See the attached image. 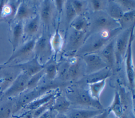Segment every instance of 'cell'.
<instances>
[{
    "instance_id": "3",
    "label": "cell",
    "mask_w": 135,
    "mask_h": 118,
    "mask_svg": "<svg viewBox=\"0 0 135 118\" xmlns=\"http://www.w3.org/2000/svg\"><path fill=\"white\" fill-rule=\"evenodd\" d=\"M30 78L28 75L21 72L15 77L10 86L3 93L2 97L13 99L27 90V84Z\"/></svg>"
},
{
    "instance_id": "15",
    "label": "cell",
    "mask_w": 135,
    "mask_h": 118,
    "mask_svg": "<svg viewBox=\"0 0 135 118\" xmlns=\"http://www.w3.org/2000/svg\"><path fill=\"white\" fill-rule=\"evenodd\" d=\"M114 43L115 40L112 39L107 43L102 48L101 55H100L110 68H112L115 64Z\"/></svg>"
},
{
    "instance_id": "5",
    "label": "cell",
    "mask_w": 135,
    "mask_h": 118,
    "mask_svg": "<svg viewBox=\"0 0 135 118\" xmlns=\"http://www.w3.org/2000/svg\"><path fill=\"white\" fill-rule=\"evenodd\" d=\"M46 91L47 88L44 87L38 88L36 87L32 90H26L19 95L18 99L14 103L13 114L16 113L21 109H23L33 100L47 92Z\"/></svg>"
},
{
    "instance_id": "7",
    "label": "cell",
    "mask_w": 135,
    "mask_h": 118,
    "mask_svg": "<svg viewBox=\"0 0 135 118\" xmlns=\"http://www.w3.org/2000/svg\"><path fill=\"white\" fill-rule=\"evenodd\" d=\"M83 60L85 64V73L87 75L108 67L104 60L97 53L84 55Z\"/></svg>"
},
{
    "instance_id": "2",
    "label": "cell",
    "mask_w": 135,
    "mask_h": 118,
    "mask_svg": "<svg viewBox=\"0 0 135 118\" xmlns=\"http://www.w3.org/2000/svg\"><path fill=\"white\" fill-rule=\"evenodd\" d=\"M91 23H90L92 33L104 30L111 31L120 28L118 21L111 18L106 12H94Z\"/></svg>"
},
{
    "instance_id": "24",
    "label": "cell",
    "mask_w": 135,
    "mask_h": 118,
    "mask_svg": "<svg viewBox=\"0 0 135 118\" xmlns=\"http://www.w3.org/2000/svg\"><path fill=\"white\" fill-rule=\"evenodd\" d=\"M110 68L109 67H105L100 71L87 75L85 78L86 83L88 84L97 82L109 77L110 75Z\"/></svg>"
},
{
    "instance_id": "13",
    "label": "cell",
    "mask_w": 135,
    "mask_h": 118,
    "mask_svg": "<svg viewBox=\"0 0 135 118\" xmlns=\"http://www.w3.org/2000/svg\"><path fill=\"white\" fill-rule=\"evenodd\" d=\"M58 93L57 92L52 91L47 92L26 105L23 109L28 111H33L53 99Z\"/></svg>"
},
{
    "instance_id": "10",
    "label": "cell",
    "mask_w": 135,
    "mask_h": 118,
    "mask_svg": "<svg viewBox=\"0 0 135 118\" xmlns=\"http://www.w3.org/2000/svg\"><path fill=\"white\" fill-rule=\"evenodd\" d=\"M51 50H52L50 44V38L43 32L41 36L36 39L33 52L35 54V56L39 59L47 55Z\"/></svg>"
},
{
    "instance_id": "22",
    "label": "cell",
    "mask_w": 135,
    "mask_h": 118,
    "mask_svg": "<svg viewBox=\"0 0 135 118\" xmlns=\"http://www.w3.org/2000/svg\"><path fill=\"white\" fill-rule=\"evenodd\" d=\"M24 25L23 22H17L14 26L12 31V44L13 53L17 48L20 41L24 34Z\"/></svg>"
},
{
    "instance_id": "42",
    "label": "cell",
    "mask_w": 135,
    "mask_h": 118,
    "mask_svg": "<svg viewBox=\"0 0 135 118\" xmlns=\"http://www.w3.org/2000/svg\"><path fill=\"white\" fill-rule=\"evenodd\" d=\"M4 66V65L3 64H2V65H0V68H1L2 67H3Z\"/></svg>"
},
{
    "instance_id": "28",
    "label": "cell",
    "mask_w": 135,
    "mask_h": 118,
    "mask_svg": "<svg viewBox=\"0 0 135 118\" xmlns=\"http://www.w3.org/2000/svg\"><path fill=\"white\" fill-rule=\"evenodd\" d=\"M70 26L74 30L86 32L90 26V22L83 15H77L71 23Z\"/></svg>"
},
{
    "instance_id": "29",
    "label": "cell",
    "mask_w": 135,
    "mask_h": 118,
    "mask_svg": "<svg viewBox=\"0 0 135 118\" xmlns=\"http://www.w3.org/2000/svg\"><path fill=\"white\" fill-rule=\"evenodd\" d=\"M63 44V38L57 28L54 33L50 38V44L51 50L56 54L61 51Z\"/></svg>"
},
{
    "instance_id": "26",
    "label": "cell",
    "mask_w": 135,
    "mask_h": 118,
    "mask_svg": "<svg viewBox=\"0 0 135 118\" xmlns=\"http://www.w3.org/2000/svg\"><path fill=\"white\" fill-rule=\"evenodd\" d=\"M81 72V66L80 62L76 58L72 61L69 62V65L66 74L65 79L69 80H75L80 75Z\"/></svg>"
},
{
    "instance_id": "9",
    "label": "cell",
    "mask_w": 135,
    "mask_h": 118,
    "mask_svg": "<svg viewBox=\"0 0 135 118\" xmlns=\"http://www.w3.org/2000/svg\"><path fill=\"white\" fill-rule=\"evenodd\" d=\"M10 66L20 70L21 72L25 73L31 77L43 70L45 64L41 63L38 58L35 56L25 62L18 63Z\"/></svg>"
},
{
    "instance_id": "14",
    "label": "cell",
    "mask_w": 135,
    "mask_h": 118,
    "mask_svg": "<svg viewBox=\"0 0 135 118\" xmlns=\"http://www.w3.org/2000/svg\"><path fill=\"white\" fill-rule=\"evenodd\" d=\"M103 110L73 109L69 110L66 113L68 118H92L94 116L101 113Z\"/></svg>"
},
{
    "instance_id": "34",
    "label": "cell",
    "mask_w": 135,
    "mask_h": 118,
    "mask_svg": "<svg viewBox=\"0 0 135 118\" xmlns=\"http://www.w3.org/2000/svg\"><path fill=\"white\" fill-rule=\"evenodd\" d=\"M71 3L76 15H83L85 7V2L82 1H72Z\"/></svg>"
},
{
    "instance_id": "37",
    "label": "cell",
    "mask_w": 135,
    "mask_h": 118,
    "mask_svg": "<svg viewBox=\"0 0 135 118\" xmlns=\"http://www.w3.org/2000/svg\"><path fill=\"white\" fill-rule=\"evenodd\" d=\"M64 4L65 2L62 1H55L54 2V6H55L56 8L60 13H61L62 11Z\"/></svg>"
},
{
    "instance_id": "41",
    "label": "cell",
    "mask_w": 135,
    "mask_h": 118,
    "mask_svg": "<svg viewBox=\"0 0 135 118\" xmlns=\"http://www.w3.org/2000/svg\"><path fill=\"white\" fill-rule=\"evenodd\" d=\"M1 97H2V93L1 92V88H0V99H1Z\"/></svg>"
},
{
    "instance_id": "43",
    "label": "cell",
    "mask_w": 135,
    "mask_h": 118,
    "mask_svg": "<svg viewBox=\"0 0 135 118\" xmlns=\"http://www.w3.org/2000/svg\"><path fill=\"white\" fill-rule=\"evenodd\" d=\"M1 83H2V80L0 79V87H1Z\"/></svg>"
},
{
    "instance_id": "12",
    "label": "cell",
    "mask_w": 135,
    "mask_h": 118,
    "mask_svg": "<svg viewBox=\"0 0 135 118\" xmlns=\"http://www.w3.org/2000/svg\"><path fill=\"white\" fill-rule=\"evenodd\" d=\"M84 32L78 31L73 29L70 33L67 43V49L69 51H77L83 44L86 37Z\"/></svg>"
},
{
    "instance_id": "25",
    "label": "cell",
    "mask_w": 135,
    "mask_h": 118,
    "mask_svg": "<svg viewBox=\"0 0 135 118\" xmlns=\"http://www.w3.org/2000/svg\"><path fill=\"white\" fill-rule=\"evenodd\" d=\"M106 84V79L88 84L89 92L91 97L94 100L100 101V96Z\"/></svg>"
},
{
    "instance_id": "38",
    "label": "cell",
    "mask_w": 135,
    "mask_h": 118,
    "mask_svg": "<svg viewBox=\"0 0 135 118\" xmlns=\"http://www.w3.org/2000/svg\"><path fill=\"white\" fill-rule=\"evenodd\" d=\"M108 114L109 112H108V110H103L101 113L94 116L92 118H107Z\"/></svg>"
},
{
    "instance_id": "6",
    "label": "cell",
    "mask_w": 135,
    "mask_h": 118,
    "mask_svg": "<svg viewBox=\"0 0 135 118\" xmlns=\"http://www.w3.org/2000/svg\"><path fill=\"white\" fill-rule=\"evenodd\" d=\"M131 28L124 30L123 32L119 33L118 35L117 39L115 40V63L117 65L120 64L122 60L125 57L129 42Z\"/></svg>"
},
{
    "instance_id": "40",
    "label": "cell",
    "mask_w": 135,
    "mask_h": 118,
    "mask_svg": "<svg viewBox=\"0 0 135 118\" xmlns=\"http://www.w3.org/2000/svg\"><path fill=\"white\" fill-rule=\"evenodd\" d=\"M55 118H68L66 114H63V113H57L56 115Z\"/></svg>"
},
{
    "instance_id": "39",
    "label": "cell",
    "mask_w": 135,
    "mask_h": 118,
    "mask_svg": "<svg viewBox=\"0 0 135 118\" xmlns=\"http://www.w3.org/2000/svg\"><path fill=\"white\" fill-rule=\"evenodd\" d=\"M57 113L55 111L51 109L49 111L46 118H55V116H56V115Z\"/></svg>"
},
{
    "instance_id": "21",
    "label": "cell",
    "mask_w": 135,
    "mask_h": 118,
    "mask_svg": "<svg viewBox=\"0 0 135 118\" xmlns=\"http://www.w3.org/2000/svg\"><path fill=\"white\" fill-rule=\"evenodd\" d=\"M1 98L0 99V118H10L13 114L14 102L13 99Z\"/></svg>"
},
{
    "instance_id": "4",
    "label": "cell",
    "mask_w": 135,
    "mask_h": 118,
    "mask_svg": "<svg viewBox=\"0 0 135 118\" xmlns=\"http://www.w3.org/2000/svg\"><path fill=\"white\" fill-rule=\"evenodd\" d=\"M134 24L131 28L127 49L125 55L126 71L128 84L131 90L133 92L134 88V71L132 58V43L134 40Z\"/></svg>"
},
{
    "instance_id": "32",
    "label": "cell",
    "mask_w": 135,
    "mask_h": 118,
    "mask_svg": "<svg viewBox=\"0 0 135 118\" xmlns=\"http://www.w3.org/2000/svg\"><path fill=\"white\" fill-rule=\"evenodd\" d=\"M45 75V72L44 69L39 72L36 73L33 76H31L27 84V90H30L36 88L40 82V80Z\"/></svg>"
},
{
    "instance_id": "35",
    "label": "cell",
    "mask_w": 135,
    "mask_h": 118,
    "mask_svg": "<svg viewBox=\"0 0 135 118\" xmlns=\"http://www.w3.org/2000/svg\"><path fill=\"white\" fill-rule=\"evenodd\" d=\"M122 8L124 9H127L126 11L134 9L135 8V1H116Z\"/></svg>"
},
{
    "instance_id": "8",
    "label": "cell",
    "mask_w": 135,
    "mask_h": 118,
    "mask_svg": "<svg viewBox=\"0 0 135 118\" xmlns=\"http://www.w3.org/2000/svg\"><path fill=\"white\" fill-rule=\"evenodd\" d=\"M75 102L80 105L94 108L97 110H103L100 101L93 99L88 90L80 88L76 91L74 95Z\"/></svg>"
},
{
    "instance_id": "11",
    "label": "cell",
    "mask_w": 135,
    "mask_h": 118,
    "mask_svg": "<svg viewBox=\"0 0 135 118\" xmlns=\"http://www.w3.org/2000/svg\"><path fill=\"white\" fill-rule=\"evenodd\" d=\"M36 38H33L23 45L19 48H17L12 54L7 61L3 64L4 65L8 64L16 58H23L27 56L34 51V46L36 42Z\"/></svg>"
},
{
    "instance_id": "27",
    "label": "cell",
    "mask_w": 135,
    "mask_h": 118,
    "mask_svg": "<svg viewBox=\"0 0 135 118\" xmlns=\"http://www.w3.org/2000/svg\"><path fill=\"white\" fill-rule=\"evenodd\" d=\"M40 25V16L36 15L30 19L24 26V33L28 36H33L38 32Z\"/></svg>"
},
{
    "instance_id": "18",
    "label": "cell",
    "mask_w": 135,
    "mask_h": 118,
    "mask_svg": "<svg viewBox=\"0 0 135 118\" xmlns=\"http://www.w3.org/2000/svg\"><path fill=\"white\" fill-rule=\"evenodd\" d=\"M105 7L107 14L111 18L117 21L122 17L124 12L121 6L116 1H109Z\"/></svg>"
},
{
    "instance_id": "33",
    "label": "cell",
    "mask_w": 135,
    "mask_h": 118,
    "mask_svg": "<svg viewBox=\"0 0 135 118\" xmlns=\"http://www.w3.org/2000/svg\"><path fill=\"white\" fill-rule=\"evenodd\" d=\"M55 97L53 99H52V100H51L50 101L47 102L46 103L41 105V106L38 107L35 110L32 111L33 117V118H38L43 113H44V112H46L47 111L50 110L52 108Z\"/></svg>"
},
{
    "instance_id": "23",
    "label": "cell",
    "mask_w": 135,
    "mask_h": 118,
    "mask_svg": "<svg viewBox=\"0 0 135 118\" xmlns=\"http://www.w3.org/2000/svg\"><path fill=\"white\" fill-rule=\"evenodd\" d=\"M135 9L124 12L122 17L118 21L121 30L131 28L134 24Z\"/></svg>"
},
{
    "instance_id": "19",
    "label": "cell",
    "mask_w": 135,
    "mask_h": 118,
    "mask_svg": "<svg viewBox=\"0 0 135 118\" xmlns=\"http://www.w3.org/2000/svg\"><path fill=\"white\" fill-rule=\"evenodd\" d=\"M32 13V11L31 7L25 2H21L17 7L14 15V19L17 22H23V21L30 18Z\"/></svg>"
},
{
    "instance_id": "36",
    "label": "cell",
    "mask_w": 135,
    "mask_h": 118,
    "mask_svg": "<svg viewBox=\"0 0 135 118\" xmlns=\"http://www.w3.org/2000/svg\"><path fill=\"white\" fill-rule=\"evenodd\" d=\"M90 3L94 12L102 11L103 8L105 7L106 2L103 1H91Z\"/></svg>"
},
{
    "instance_id": "16",
    "label": "cell",
    "mask_w": 135,
    "mask_h": 118,
    "mask_svg": "<svg viewBox=\"0 0 135 118\" xmlns=\"http://www.w3.org/2000/svg\"><path fill=\"white\" fill-rule=\"evenodd\" d=\"M70 105L71 102L68 98L58 93L54 98L51 109L57 113L66 114L69 110Z\"/></svg>"
},
{
    "instance_id": "1",
    "label": "cell",
    "mask_w": 135,
    "mask_h": 118,
    "mask_svg": "<svg viewBox=\"0 0 135 118\" xmlns=\"http://www.w3.org/2000/svg\"><path fill=\"white\" fill-rule=\"evenodd\" d=\"M121 29L120 28L109 31L104 30L92 33L86 38L83 44L78 50V53L83 55L97 53L101 50L107 43L112 40L113 36L118 34Z\"/></svg>"
},
{
    "instance_id": "30",
    "label": "cell",
    "mask_w": 135,
    "mask_h": 118,
    "mask_svg": "<svg viewBox=\"0 0 135 118\" xmlns=\"http://www.w3.org/2000/svg\"><path fill=\"white\" fill-rule=\"evenodd\" d=\"M65 12V23L66 28H68L71 23L77 16L71 1H66L64 4Z\"/></svg>"
},
{
    "instance_id": "31",
    "label": "cell",
    "mask_w": 135,
    "mask_h": 118,
    "mask_svg": "<svg viewBox=\"0 0 135 118\" xmlns=\"http://www.w3.org/2000/svg\"><path fill=\"white\" fill-rule=\"evenodd\" d=\"M58 65L55 63L51 62L46 65L45 64L44 70L46 77L50 80L55 79L58 74Z\"/></svg>"
},
{
    "instance_id": "20",
    "label": "cell",
    "mask_w": 135,
    "mask_h": 118,
    "mask_svg": "<svg viewBox=\"0 0 135 118\" xmlns=\"http://www.w3.org/2000/svg\"><path fill=\"white\" fill-rule=\"evenodd\" d=\"M109 113L112 112L117 118H121L124 113L123 107L118 91H115L113 101L107 110Z\"/></svg>"
},
{
    "instance_id": "17",
    "label": "cell",
    "mask_w": 135,
    "mask_h": 118,
    "mask_svg": "<svg viewBox=\"0 0 135 118\" xmlns=\"http://www.w3.org/2000/svg\"><path fill=\"white\" fill-rule=\"evenodd\" d=\"M54 2L50 1H44L42 2L40 18L45 25H49L52 19L53 13Z\"/></svg>"
}]
</instances>
